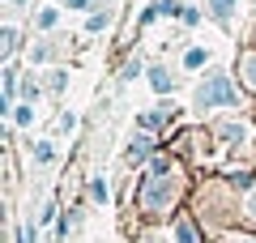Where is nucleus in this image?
Listing matches in <instances>:
<instances>
[{
    "label": "nucleus",
    "instance_id": "423d86ee",
    "mask_svg": "<svg viewBox=\"0 0 256 243\" xmlns=\"http://www.w3.org/2000/svg\"><path fill=\"white\" fill-rule=\"evenodd\" d=\"M146 154H150V136H132V145H128V162L137 166V162L146 158Z\"/></svg>",
    "mask_w": 256,
    "mask_h": 243
},
{
    "label": "nucleus",
    "instance_id": "a211bd4d",
    "mask_svg": "<svg viewBox=\"0 0 256 243\" xmlns=\"http://www.w3.org/2000/svg\"><path fill=\"white\" fill-rule=\"evenodd\" d=\"M230 243H256V239H252V234H235V239H230Z\"/></svg>",
    "mask_w": 256,
    "mask_h": 243
},
{
    "label": "nucleus",
    "instance_id": "ddd939ff",
    "mask_svg": "<svg viewBox=\"0 0 256 243\" xmlns=\"http://www.w3.org/2000/svg\"><path fill=\"white\" fill-rule=\"evenodd\" d=\"M90 196H94V200H98V205H102V200L111 196V188H107V180H94V184H90Z\"/></svg>",
    "mask_w": 256,
    "mask_h": 243
},
{
    "label": "nucleus",
    "instance_id": "4468645a",
    "mask_svg": "<svg viewBox=\"0 0 256 243\" xmlns=\"http://www.w3.org/2000/svg\"><path fill=\"white\" fill-rule=\"evenodd\" d=\"M73 128H77V116H73V111H64V116H60V132H73Z\"/></svg>",
    "mask_w": 256,
    "mask_h": 243
},
{
    "label": "nucleus",
    "instance_id": "2eb2a0df",
    "mask_svg": "<svg viewBox=\"0 0 256 243\" xmlns=\"http://www.w3.org/2000/svg\"><path fill=\"white\" fill-rule=\"evenodd\" d=\"M13 120H18V124H22V128H26V124H30V120H34V111H30V107H18V111H13Z\"/></svg>",
    "mask_w": 256,
    "mask_h": 243
},
{
    "label": "nucleus",
    "instance_id": "0eeeda50",
    "mask_svg": "<svg viewBox=\"0 0 256 243\" xmlns=\"http://www.w3.org/2000/svg\"><path fill=\"white\" fill-rule=\"evenodd\" d=\"M205 60H210V52H205V47H188V56H184V68H205Z\"/></svg>",
    "mask_w": 256,
    "mask_h": 243
},
{
    "label": "nucleus",
    "instance_id": "f8f14e48",
    "mask_svg": "<svg viewBox=\"0 0 256 243\" xmlns=\"http://www.w3.org/2000/svg\"><path fill=\"white\" fill-rule=\"evenodd\" d=\"M52 158H56V145H52V141H38V145H34V162H38V166H47Z\"/></svg>",
    "mask_w": 256,
    "mask_h": 243
},
{
    "label": "nucleus",
    "instance_id": "f257e3e1",
    "mask_svg": "<svg viewBox=\"0 0 256 243\" xmlns=\"http://www.w3.org/2000/svg\"><path fill=\"white\" fill-rule=\"evenodd\" d=\"M196 111H214V107H239V86L226 72H210V77L196 86Z\"/></svg>",
    "mask_w": 256,
    "mask_h": 243
},
{
    "label": "nucleus",
    "instance_id": "7ed1b4c3",
    "mask_svg": "<svg viewBox=\"0 0 256 243\" xmlns=\"http://www.w3.org/2000/svg\"><path fill=\"white\" fill-rule=\"evenodd\" d=\"M239 77H244V86L256 94V52H244V56H239Z\"/></svg>",
    "mask_w": 256,
    "mask_h": 243
},
{
    "label": "nucleus",
    "instance_id": "20e7f679",
    "mask_svg": "<svg viewBox=\"0 0 256 243\" xmlns=\"http://www.w3.org/2000/svg\"><path fill=\"white\" fill-rule=\"evenodd\" d=\"M56 22H60V4H43L34 13V30H56Z\"/></svg>",
    "mask_w": 256,
    "mask_h": 243
},
{
    "label": "nucleus",
    "instance_id": "dca6fc26",
    "mask_svg": "<svg viewBox=\"0 0 256 243\" xmlns=\"http://www.w3.org/2000/svg\"><path fill=\"white\" fill-rule=\"evenodd\" d=\"M141 72V60H132V64H124V81H132Z\"/></svg>",
    "mask_w": 256,
    "mask_h": 243
},
{
    "label": "nucleus",
    "instance_id": "39448f33",
    "mask_svg": "<svg viewBox=\"0 0 256 243\" xmlns=\"http://www.w3.org/2000/svg\"><path fill=\"white\" fill-rule=\"evenodd\" d=\"M175 243H201V239H196V226H192L188 218H180V222H175Z\"/></svg>",
    "mask_w": 256,
    "mask_h": 243
},
{
    "label": "nucleus",
    "instance_id": "f3484780",
    "mask_svg": "<svg viewBox=\"0 0 256 243\" xmlns=\"http://www.w3.org/2000/svg\"><path fill=\"white\" fill-rule=\"evenodd\" d=\"M60 4H64V9H90L94 0H60Z\"/></svg>",
    "mask_w": 256,
    "mask_h": 243
},
{
    "label": "nucleus",
    "instance_id": "6e6552de",
    "mask_svg": "<svg viewBox=\"0 0 256 243\" xmlns=\"http://www.w3.org/2000/svg\"><path fill=\"white\" fill-rule=\"evenodd\" d=\"M218 136H226V141H244L248 124H218Z\"/></svg>",
    "mask_w": 256,
    "mask_h": 243
},
{
    "label": "nucleus",
    "instance_id": "9b49d317",
    "mask_svg": "<svg viewBox=\"0 0 256 243\" xmlns=\"http://www.w3.org/2000/svg\"><path fill=\"white\" fill-rule=\"evenodd\" d=\"M111 26V9H102V13H94L90 22H86V30H90V34H98V30H107Z\"/></svg>",
    "mask_w": 256,
    "mask_h": 243
},
{
    "label": "nucleus",
    "instance_id": "f03ea898",
    "mask_svg": "<svg viewBox=\"0 0 256 243\" xmlns=\"http://www.w3.org/2000/svg\"><path fill=\"white\" fill-rule=\"evenodd\" d=\"M171 200H175V184L166 180V175H150L146 192H141V205H146L150 214H162V209H171Z\"/></svg>",
    "mask_w": 256,
    "mask_h": 243
},
{
    "label": "nucleus",
    "instance_id": "1a4fd4ad",
    "mask_svg": "<svg viewBox=\"0 0 256 243\" xmlns=\"http://www.w3.org/2000/svg\"><path fill=\"white\" fill-rule=\"evenodd\" d=\"M230 4H235V0H210V9H214V18H218L222 26H230Z\"/></svg>",
    "mask_w": 256,
    "mask_h": 243
},
{
    "label": "nucleus",
    "instance_id": "9d476101",
    "mask_svg": "<svg viewBox=\"0 0 256 243\" xmlns=\"http://www.w3.org/2000/svg\"><path fill=\"white\" fill-rule=\"evenodd\" d=\"M150 81H154V90H158V94H166V90H171V72H166L162 64H158V68L150 72Z\"/></svg>",
    "mask_w": 256,
    "mask_h": 243
}]
</instances>
